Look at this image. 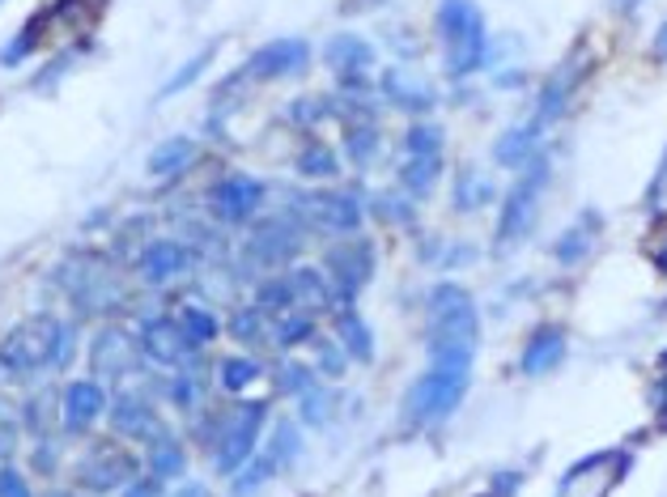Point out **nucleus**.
<instances>
[{
	"mask_svg": "<svg viewBox=\"0 0 667 497\" xmlns=\"http://www.w3.org/2000/svg\"><path fill=\"white\" fill-rule=\"evenodd\" d=\"M438 35L447 43V73L472 77L489 55V30L472 0H442L438 4Z\"/></svg>",
	"mask_w": 667,
	"mask_h": 497,
	"instance_id": "obj_1",
	"label": "nucleus"
},
{
	"mask_svg": "<svg viewBox=\"0 0 667 497\" xmlns=\"http://www.w3.org/2000/svg\"><path fill=\"white\" fill-rule=\"evenodd\" d=\"M60 332H64V323L52 319V315H39V319L17 323V328L0 341V366L13 370V374H35V370H43V366H55Z\"/></svg>",
	"mask_w": 667,
	"mask_h": 497,
	"instance_id": "obj_2",
	"label": "nucleus"
},
{
	"mask_svg": "<svg viewBox=\"0 0 667 497\" xmlns=\"http://www.w3.org/2000/svg\"><path fill=\"white\" fill-rule=\"evenodd\" d=\"M463 392H467V374L429 366V370L409 387V396H405V417H409L412 425L447 421V417L463 404Z\"/></svg>",
	"mask_w": 667,
	"mask_h": 497,
	"instance_id": "obj_3",
	"label": "nucleus"
},
{
	"mask_svg": "<svg viewBox=\"0 0 667 497\" xmlns=\"http://www.w3.org/2000/svg\"><path fill=\"white\" fill-rule=\"evenodd\" d=\"M544 179H549V157H540V153H536V157L527 162L523 179H518L511 192H506L502 221H498V247H511V243H518V239L531 230L536 208H540V188H544Z\"/></svg>",
	"mask_w": 667,
	"mask_h": 497,
	"instance_id": "obj_4",
	"label": "nucleus"
},
{
	"mask_svg": "<svg viewBox=\"0 0 667 497\" xmlns=\"http://www.w3.org/2000/svg\"><path fill=\"white\" fill-rule=\"evenodd\" d=\"M290 208L298 221H310L328 234H354L361 226V200L354 192H336V188H323V192H294Z\"/></svg>",
	"mask_w": 667,
	"mask_h": 497,
	"instance_id": "obj_5",
	"label": "nucleus"
},
{
	"mask_svg": "<svg viewBox=\"0 0 667 497\" xmlns=\"http://www.w3.org/2000/svg\"><path fill=\"white\" fill-rule=\"evenodd\" d=\"M429 341H467L476 345L480 336V319H476V302L463 285H434L429 294Z\"/></svg>",
	"mask_w": 667,
	"mask_h": 497,
	"instance_id": "obj_6",
	"label": "nucleus"
},
{
	"mask_svg": "<svg viewBox=\"0 0 667 497\" xmlns=\"http://www.w3.org/2000/svg\"><path fill=\"white\" fill-rule=\"evenodd\" d=\"M264 417H268V404H239L230 417H226V434H221V447H217V472L234 476L252 463L259 443V430H264Z\"/></svg>",
	"mask_w": 667,
	"mask_h": 497,
	"instance_id": "obj_7",
	"label": "nucleus"
},
{
	"mask_svg": "<svg viewBox=\"0 0 667 497\" xmlns=\"http://www.w3.org/2000/svg\"><path fill=\"white\" fill-rule=\"evenodd\" d=\"M328 272H332V298H336L341 306H345V310H349V306H354V298H358L361 290H365L370 272H374V251L365 247V243L328 251Z\"/></svg>",
	"mask_w": 667,
	"mask_h": 497,
	"instance_id": "obj_8",
	"label": "nucleus"
},
{
	"mask_svg": "<svg viewBox=\"0 0 667 497\" xmlns=\"http://www.w3.org/2000/svg\"><path fill=\"white\" fill-rule=\"evenodd\" d=\"M77 481L86 489H94V494H115V489H124L132 481V455H124L115 447H94L81 459Z\"/></svg>",
	"mask_w": 667,
	"mask_h": 497,
	"instance_id": "obj_9",
	"label": "nucleus"
},
{
	"mask_svg": "<svg viewBox=\"0 0 667 497\" xmlns=\"http://www.w3.org/2000/svg\"><path fill=\"white\" fill-rule=\"evenodd\" d=\"M310 64V48L303 39H277L268 48H259L247 60V77L256 81H277V77H294Z\"/></svg>",
	"mask_w": 667,
	"mask_h": 497,
	"instance_id": "obj_10",
	"label": "nucleus"
},
{
	"mask_svg": "<svg viewBox=\"0 0 667 497\" xmlns=\"http://www.w3.org/2000/svg\"><path fill=\"white\" fill-rule=\"evenodd\" d=\"M141 348L154 357L157 366H170V370H183V366H192V341L179 332V323L175 319H150L145 328H141Z\"/></svg>",
	"mask_w": 667,
	"mask_h": 497,
	"instance_id": "obj_11",
	"label": "nucleus"
},
{
	"mask_svg": "<svg viewBox=\"0 0 667 497\" xmlns=\"http://www.w3.org/2000/svg\"><path fill=\"white\" fill-rule=\"evenodd\" d=\"M259 200H264V183H256L252 175H230V179H221L217 192H213V213H217L221 221L239 226V221H247V217L256 213Z\"/></svg>",
	"mask_w": 667,
	"mask_h": 497,
	"instance_id": "obj_12",
	"label": "nucleus"
},
{
	"mask_svg": "<svg viewBox=\"0 0 667 497\" xmlns=\"http://www.w3.org/2000/svg\"><path fill=\"white\" fill-rule=\"evenodd\" d=\"M90 361H94V370H99L103 379H124V374L137 366V345H132L128 332L103 328V332L94 336V345H90Z\"/></svg>",
	"mask_w": 667,
	"mask_h": 497,
	"instance_id": "obj_13",
	"label": "nucleus"
},
{
	"mask_svg": "<svg viewBox=\"0 0 667 497\" xmlns=\"http://www.w3.org/2000/svg\"><path fill=\"white\" fill-rule=\"evenodd\" d=\"M103 408H106V392L94 383V379L68 383V392H64V430H68V434L90 430V425L103 417Z\"/></svg>",
	"mask_w": 667,
	"mask_h": 497,
	"instance_id": "obj_14",
	"label": "nucleus"
},
{
	"mask_svg": "<svg viewBox=\"0 0 667 497\" xmlns=\"http://www.w3.org/2000/svg\"><path fill=\"white\" fill-rule=\"evenodd\" d=\"M111 425H115L124 438H132V443H154V438H162V421H157V412L141 396L115 399Z\"/></svg>",
	"mask_w": 667,
	"mask_h": 497,
	"instance_id": "obj_15",
	"label": "nucleus"
},
{
	"mask_svg": "<svg viewBox=\"0 0 667 497\" xmlns=\"http://www.w3.org/2000/svg\"><path fill=\"white\" fill-rule=\"evenodd\" d=\"M303 247V234L294 221H268L252 234V255L268 259V264H281V259H294Z\"/></svg>",
	"mask_w": 667,
	"mask_h": 497,
	"instance_id": "obj_16",
	"label": "nucleus"
},
{
	"mask_svg": "<svg viewBox=\"0 0 667 497\" xmlns=\"http://www.w3.org/2000/svg\"><path fill=\"white\" fill-rule=\"evenodd\" d=\"M565 357V332L562 328H540L527 348H523V374H531V379H540V374H549V370H557Z\"/></svg>",
	"mask_w": 667,
	"mask_h": 497,
	"instance_id": "obj_17",
	"label": "nucleus"
},
{
	"mask_svg": "<svg viewBox=\"0 0 667 497\" xmlns=\"http://www.w3.org/2000/svg\"><path fill=\"white\" fill-rule=\"evenodd\" d=\"M328 64L349 81V77H361L374 64V48L365 39H358V35H336L328 43Z\"/></svg>",
	"mask_w": 667,
	"mask_h": 497,
	"instance_id": "obj_18",
	"label": "nucleus"
},
{
	"mask_svg": "<svg viewBox=\"0 0 667 497\" xmlns=\"http://www.w3.org/2000/svg\"><path fill=\"white\" fill-rule=\"evenodd\" d=\"M188 268V247H179V243H150L145 255H141V272L154 281V285H166V281H175L179 272Z\"/></svg>",
	"mask_w": 667,
	"mask_h": 497,
	"instance_id": "obj_19",
	"label": "nucleus"
},
{
	"mask_svg": "<svg viewBox=\"0 0 667 497\" xmlns=\"http://www.w3.org/2000/svg\"><path fill=\"white\" fill-rule=\"evenodd\" d=\"M536 150H540V128L527 119V124H518V128H511L502 141H498V150H493V157L502 162V166H511V170H518V166H527L531 157H536Z\"/></svg>",
	"mask_w": 667,
	"mask_h": 497,
	"instance_id": "obj_20",
	"label": "nucleus"
},
{
	"mask_svg": "<svg viewBox=\"0 0 667 497\" xmlns=\"http://www.w3.org/2000/svg\"><path fill=\"white\" fill-rule=\"evenodd\" d=\"M336 336H341V348L354 361H374V332L361 323L358 310H341L336 315Z\"/></svg>",
	"mask_w": 667,
	"mask_h": 497,
	"instance_id": "obj_21",
	"label": "nucleus"
},
{
	"mask_svg": "<svg viewBox=\"0 0 667 497\" xmlns=\"http://www.w3.org/2000/svg\"><path fill=\"white\" fill-rule=\"evenodd\" d=\"M574 77H578V73L565 64L562 73L544 86V94H540V102H536V115H531V124H536L540 132H544V128H549V124L565 111V99H569V90H574Z\"/></svg>",
	"mask_w": 667,
	"mask_h": 497,
	"instance_id": "obj_22",
	"label": "nucleus"
},
{
	"mask_svg": "<svg viewBox=\"0 0 667 497\" xmlns=\"http://www.w3.org/2000/svg\"><path fill=\"white\" fill-rule=\"evenodd\" d=\"M383 94L396 106H405V111H429L434 106V90L425 81H416V77H405V73H387L383 77Z\"/></svg>",
	"mask_w": 667,
	"mask_h": 497,
	"instance_id": "obj_23",
	"label": "nucleus"
},
{
	"mask_svg": "<svg viewBox=\"0 0 667 497\" xmlns=\"http://www.w3.org/2000/svg\"><path fill=\"white\" fill-rule=\"evenodd\" d=\"M438 175H442V153L409 157V162L400 166V183H405L409 196H429V188L438 183Z\"/></svg>",
	"mask_w": 667,
	"mask_h": 497,
	"instance_id": "obj_24",
	"label": "nucleus"
},
{
	"mask_svg": "<svg viewBox=\"0 0 667 497\" xmlns=\"http://www.w3.org/2000/svg\"><path fill=\"white\" fill-rule=\"evenodd\" d=\"M179 332L192 341V345H208L217 332H221V323H217V315L208 310V306H196V302H188L183 310H179Z\"/></svg>",
	"mask_w": 667,
	"mask_h": 497,
	"instance_id": "obj_25",
	"label": "nucleus"
},
{
	"mask_svg": "<svg viewBox=\"0 0 667 497\" xmlns=\"http://www.w3.org/2000/svg\"><path fill=\"white\" fill-rule=\"evenodd\" d=\"M196 157V145L188 141V137H170V141H162L150 157V175H179L188 162Z\"/></svg>",
	"mask_w": 667,
	"mask_h": 497,
	"instance_id": "obj_26",
	"label": "nucleus"
},
{
	"mask_svg": "<svg viewBox=\"0 0 667 497\" xmlns=\"http://www.w3.org/2000/svg\"><path fill=\"white\" fill-rule=\"evenodd\" d=\"M285 281H290L294 302H303V306H323V302L332 298V285H328L323 272H315V268H294Z\"/></svg>",
	"mask_w": 667,
	"mask_h": 497,
	"instance_id": "obj_27",
	"label": "nucleus"
},
{
	"mask_svg": "<svg viewBox=\"0 0 667 497\" xmlns=\"http://www.w3.org/2000/svg\"><path fill=\"white\" fill-rule=\"evenodd\" d=\"M183 468H188L183 447H179L175 438H154V455H150L154 481H175V476H183Z\"/></svg>",
	"mask_w": 667,
	"mask_h": 497,
	"instance_id": "obj_28",
	"label": "nucleus"
},
{
	"mask_svg": "<svg viewBox=\"0 0 667 497\" xmlns=\"http://www.w3.org/2000/svg\"><path fill=\"white\" fill-rule=\"evenodd\" d=\"M591 234H595V221H582V226H569L562 239H557V264H578V259H587V251H591Z\"/></svg>",
	"mask_w": 667,
	"mask_h": 497,
	"instance_id": "obj_29",
	"label": "nucleus"
},
{
	"mask_svg": "<svg viewBox=\"0 0 667 497\" xmlns=\"http://www.w3.org/2000/svg\"><path fill=\"white\" fill-rule=\"evenodd\" d=\"M217 379H221L226 392H243L247 383L259 379V361H252V357H226L221 370H217Z\"/></svg>",
	"mask_w": 667,
	"mask_h": 497,
	"instance_id": "obj_30",
	"label": "nucleus"
},
{
	"mask_svg": "<svg viewBox=\"0 0 667 497\" xmlns=\"http://www.w3.org/2000/svg\"><path fill=\"white\" fill-rule=\"evenodd\" d=\"M405 150H409V157L442 153V128L438 124H412L409 137H405Z\"/></svg>",
	"mask_w": 667,
	"mask_h": 497,
	"instance_id": "obj_31",
	"label": "nucleus"
},
{
	"mask_svg": "<svg viewBox=\"0 0 667 497\" xmlns=\"http://www.w3.org/2000/svg\"><path fill=\"white\" fill-rule=\"evenodd\" d=\"M310 332H315V323H310V315H281V319H272V336H277V345H298V341H307Z\"/></svg>",
	"mask_w": 667,
	"mask_h": 497,
	"instance_id": "obj_32",
	"label": "nucleus"
},
{
	"mask_svg": "<svg viewBox=\"0 0 667 497\" xmlns=\"http://www.w3.org/2000/svg\"><path fill=\"white\" fill-rule=\"evenodd\" d=\"M298 170H303L307 179H332V175H336V150L310 145V150H303V157H298Z\"/></svg>",
	"mask_w": 667,
	"mask_h": 497,
	"instance_id": "obj_33",
	"label": "nucleus"
},
{
	"mask_svg": "<svg viewBox=\"0 0 667 497\" xmlns=\"http://www.w3.org/2000/svg\"><path fill=\"white\" fill-rule=\"evenodd\" d=\"M345 150H349V162H374V153H379V132L370 128V124H361V128H349V137H345Z\"/></svg>",
	"mask_w": 667,
	"mask_h": 497,
	"instance_id": "obj_34",
	"label": "nucleus"
},
{
	"mask_svg": "<svg viewBox=\"0 0 667 497\" xmlns=\"http://www.w3.org/2000/svg\"><path fill=\"white\" fill-rule=\"evenodd\" d=\"M208 60H213V48H205V51H201V55H192V60H188V64H183V68L175 73V81H170V86L162 90V99H170V94L188 90V86H192V81H196V77H201V73H205V68H208Z\"/></svg>",
	"mask_w": 667,
	"mask_h": 497,
	"instance_id": "obj_35",
	"label": "nucleus"
},
{
	"mask_svg": "<svg viewBox=\"0 0 667 497\" xmlns=\"http://www.w3.org/2000/svg\"><path fill=\"white\" fill-rule=\"evenodd\" d=\"M281 387L290 392V396H307V392H315V379H310L307 366H298V361H285L281 366Z\"/></svg>",
	"mask_w": 667,
	"mask_h": 497,
	"instance_id": "obj_36",
	"label": "nucleus"
},
{
	"mask_svg": "<svg viewBox=\"0 0 667 497\" xmlns=\"http://www.w3.org/2000/svg\"><path fill=\"white\" fill-rule=\"evenodd\" d=\"M489 196H493V188L485 179H472V175H463L460 188H456V204L460 208H476V204H485Z\"/></svg>",
	"mask_w": 667,
	"mask_h": 497,
	"instance_id": "obj_37",
	"label": "nucleus"
},
{
	"mask_svg": "<svg viewBox=\"0 0 667 497\" xmlns=\"http://www.w3.org/2000/svg\"><path fill=\"white\" fill-rule=\"evenodd\" d=\"M290 302H294V294H290V281H268V285H259V294H256L259 310H285Z\"/></svg>",
	"mask_w": 667,
	"mask_h": 497,
	"instance_id": "obj_38",
	"label": "nucleus"
},
{
	"mask_svg": "<svg viewBox=\"0 0 667 497\" xmlns=\"http://www.w3.org/2000/svg\"><path fill=\"white\" fill-rule=\"evenodd\" d=\"M0 497H30L26 476H22V472H13V468H0Z\"/></svg>",
	"mask_w": 667,
	"mask_h": 497,
	"instance_id": "obj_39",
	"label": "nucleus"
},
{
	"mask_svg": "<svg viewBox=\"0 0 667 497\" xmlns=\"http://www.w3.org/2000/svg\"><path fill=\"white\" fill-rule=\"evenodd\" d=\"M303 417H307L310 425H323V417H328V396H323L319 387L303 396Z\"/></svg>",
	"mask_w": 667,
	"mask_h": 497,
	"instance_id": "obj_40",
	"label": "nucleus"
},
{
	"mask_svg": "<svg viewBox=\"0 0 667 497\" xmlns=\"http://www.w3.org/2000/svg\"><path fill=\"white\" fill-rule=\"evenodd\" d=\"M230 332H234L239 341H252V336H259V315L256 310H239V315L230 319Z\"/></svg>",
	"mask_w": 667,
	"mask_h": 497,
	"instance_id": "obj_41",
	"label": "nucleus"
},
{
	"mask_svg": "<svg viewBox=\"0 0 667 497\" xmlns=\"http://www.w3.org/2000/svg\"><path fill=\"white\" fill-rule=\"evenodd\" d=\"M30 43H35V39H30V30H26V35H17V39L9 43V51L0 55V64H17V60H22L26 51H30Z\"/></svg>",
	"mask_w": 667,
	"mask_h": 497,
	"instance_id": "obj_42",
	"label": "nucleus"
},
{
	"mask_svg": "<svg viewBox=\"0 0 667 497\" xmlns=\"http://www.w3.org/2000/svg\"><path fill=\"white\" fill-rule=\"evenodd\" d=\"M290 111H294V119H298V124H315V119H323V115H319L323 106H319V102H315V99H307V102H294Z\"/></svg>",
	"mask_w": 667,
	"mask_h": 497,
	"instance_id": "obj_43",
	"label": "nucleus"
},
{
	"mask_svg": "<svg viewBox=\"0 0 667 497\" xmlns=\"http://www.w3.org/2000/svg\"><path fill=\"white\" fill-rule=\"evenodd\" d=\"M341 353H345V348H323V357H319V361H323V370H328V374H345V357H341Z\"/></svg>",
	"mask_w": 667,
	"mask_h": 497,
	"instance_id": "obj_44",
	"label": "nucleus"
},
{
	"mask_svg": "<svg viewBox=\"0 0 667 497\" xmlns=\"http://www.w3.org/2000/svg\"><path fill=\"white\" fill-rule=\"evenodd\" d=\"M170 497H208V489L201 485V481H188V485H179Z\"/></svg>",
	"mask_w": 667,
	"mask_h": 497,
	"instance_id": "obj_45",
	"label": "nucleus"
},
{
	"mask_svg": "<svg viewBox=\"0 0 667 497\" xmlns=\"http://www.w3.org/2000/svg\"><path fill=\"white\" fill-rule=\"evenodd\" d=\"M124 497H157V481H137Z\"/></svg>",
	"mask_w": 667,
	"mask_h": 497,
	"instance_id": "obj_46",
	"label": "nucleus"
},
{
	"mask_svg": "<svg viewBox=\"0 0 667 497\" xmlns=\"http://www.w3.org/2000/svg\"><path fill=\"white\" fill-rule=\"evenodd\" d=\"M651 259H655V264H659V268H664V272H667V239H659V243H651Z\"/></svg>",
	"mask_w": 667,
	"mask_h": 497,
	"instance_id": "obj_47",
	"label": "nucleus"
},
{
	"mask_svg": "<svg viewBox=\"0 0 667 497\" xmlns=\"http://www.w3.org/2000/svg\"><path fill=\"white\" fill-rule=\"evenodd\" d=\"M655 55H659V60H667V22L659 26V35H655Z\"/></svg>",
	"mask_w": 667,
	"mask_h": 497,
	"instance_id": "obj_48",
	"label": "nucleus"
},
{
	"mask_svg": "<svg viewBox=\"0 0 667 497\" xmlns=\"http://www.w3.org/2000/svg\"><path fill=\"white\" fill-rule=\"evenodd\" d=\"M638 4H642V0H616V9H625V13H629V9H638Z\"/></svg>",
	"mask_w": 667,
	"mask_h": 497,
	"instance_id": "obj_49",
	"label": "nucleus"
},
{
	"mask_svg": "<svg viewBox=\"0 0 667 497\" xmlns=\"http://www.w3.org/2000/svg\"><path fill=\"white\" fill-rule=\"evenodd\" d=\"M48 497H73V494H48Z\"/></svg>",
	"mask_w": 667,
	"mask_h": 497,
	"instance_id": "obj_50",
	"label": "nucleus"
}]
</instances>
